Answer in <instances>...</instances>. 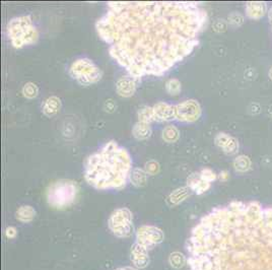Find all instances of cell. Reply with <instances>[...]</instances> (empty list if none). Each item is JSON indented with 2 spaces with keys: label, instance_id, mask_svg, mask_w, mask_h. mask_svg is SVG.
Segmentation results:
<instances>
[{
  "label": "cell",
  "instance_id": "cell-22",
  "mask_svg": "<svg viewBox=\"0 0 272 270\" xmlns=\"http://www.w3.org/2000/svg\"><path fill=\"white\" fill-rule=\"evenodd\" d=\"M169 262L173 268L180 269L185 265V263L187 262V259L185 258V256L183 254L179 252H174L170 255Z\"/></svg>",
  "mask_w": 272,
  "mask_h": 270
},
{
  "label": "cell",
  "instance_id": "cell-28",
  "mask_svg": "<svg viewBox=\"0 0 272 270\" xmlns=\"http://www.w3.org/2000/svg\"><path fill=\"white\" fill-rule=\"evenodd\" d=\"M199 176L200 178L205 181V182H208V183H212V182H214L217 178L216 174L214 173V172L213 170H210L208 168L206 169H203L200 173H199Z\"/></svg>",
  "mask_w": 272,
  "mask_h": 270
},
{
  "label": "cell",
  "instance_id": "cell-31",
  "mask_svg": "<svg viewBox=\"0 0 272 270\" xmlns=\"http://www.w3.org/2000/svg\"><path fill=\"white\" fill-rule=\"evenodd\" d=\"M18 234V231H17V229L15 227H8L6 228L5 230V236L8 238V239H14Z\"/></svg>",
  "mask_w": 272,
  "mask_h": 270
},
{
  "label": "cell",
  "instance_id": "cell-18",
  "mask_svg": "<svg viewBox=\"0 0 272 270\" xmlns=\"http://www.w3.org/2000/svg\"><path fill=\"white\" fill-rule=\"evenodd\" d=\"M191 192H192V190L188 186L183 187V188H178L170 194L169 198H168V202L171 205H178L181 202H183L185 199H187L191 195Z\"/></svg>",
  "mask_w": 272,
  "mask_h": 270
},
{
  "label": "cell",
  "instance_id": "cell-14",
  "mask_svg": "<svg viewBox=\"0 0 272 270\" xmlns=\"http://www.w3.org/2000/svg\"><path fill=\"white\" fill-rule=\"evenodd\" d=\"M187 186L197 195H201L210 188V183L203 181L199 174H193L187 180Z\"/></svg>",
  "mask_w": 272,
  "mask_h": 270
},
{
  "label": "cell",
  "instance_id": "cell-20",
  "mask_svg": "<svg viewBox=\"0 0 272 270\" xmlns=\"http://www.w3.org/2000/svg\"><path fill=\"white\" fill-rule=\"evenodd\" d=\"M146 177H147L146 172L139 168L133 169L130 174V180H131L132 184L137 187L144 185L146 182Z\"/></svg>",
  "mask_w": 272,
  "mask_h": 270
},
{
  "label": "cell",
  "instance_id": "cell-11",
  "mask_svg": "<svg viewBox=\"0 0 272 270\" xmlns=\"http://www.w3.org/2000/svg\"><path fill=\"white\" fill-rule=\"evenodd\" d=\"M154 121H172L176 120L175 106H172L165 102H158L153 107Z\"/></svg>",
  "mask_w": 272,
  "mask_h": 270
},
{
  "label": "cell",
  "instance_id": "cell-29",
  "mask_svg": "<svg viewBox=\"0 0 272 270\" xmlns=\"http://www.w3.org/2000/svg\"><path fill=\"white\" fill-rule=\"evenodd\" d=\"M158 170H159V166L155 161H151V162L146 163V165H145V172L150 175L156 174Z\"/></svg>",
  "mask_w": 272,
  "mask_h": 270
},
{
  "label": "cell",
  "instance_id": "cell-17",
  "mask_svg": "<svg viewBox=\"0 0 272 270\" xmlns=\"http://www.w3.org/2000/svg\"><path fill=\"white\" fill-rule=\"evenodd\" d=\"M36 216V210L31 205H21L18 208L16 217L19 222L22 224L31 223Z\"/></svg>",
  "mask_w": 272,
  "mask_h": 270
},
{
  "label": "cell",
  "instance_id": "cell-16",
  "mask_svg": "<svg viewBox=\"0 0 272 270\" xmlns=\"http://www.w3.org/2000/svg\"><path fill=\"white\" fill-rule=\"evenodd\" d=\"M60 108L61 101L59 97L55 96H49L43 104V113L48 117H52L59 112Z\"/></svg>",
  "mask_w": 272,
  "mask_h": 270
},
{
  "label": "cell",
  "instance_id": "cell-19",
  "mask_svg": "<svg viewBox=\"0 0 272 270\" xmlns=\"http://www.w3.org/2000/svg\"><path fill=\"white\" fill-rule=\"evenodd\" d=\"M251 159L247 155H239L233 159V169L239 173H246L251 169Z\"/></svg>",
  "mask_w": 272,
  "mask_h": 270
},
{
  "label": "cell",
  "instance_id": "cell-1",
  "mask_svg": "<svg viewBox=\"0 0 272 270\" xmlns=\"http://www.w3.org/2000/svg\"><path fill=\"white\" fill-rule=\"evenodd\" d=\"M206 12L193 2H113L96 29L134 79L159 77L198 45Z\"/></svg>",
  "mask_w": 272,
  "mask_h": 270
},
{
  "label": "cell",
  "instance_id": "cell-24",
  "mask_svg": "<svg viewBox=\"0 0 272 270\" xmlns=\"http://www.w3.org/2000/svg\"><path fill=\"white\" fill-rule=\"evenodd\" d=\"M138 121L150 123L154 121L153 118V107H142L138 110Z\"/></svg>",
  "mask_w": 272,
  "mask_h": 270
},
{
  "label": "cell",
  "instance_id": "cell-30",
  "mask_svg": "<svg viewBox=\"0 0 272 270\" xmlns=\"http://www.w3.org/2000/svg\"><path fill=\"white\" fill-rule=\"evenodd\" d=\"M229 19L230 22L234 24V26H241L244 21V17L241 14H239V12H233V14L230 16Z\"/></svg>",
  "mask_w": 272,
  "mask_h": 270
},
{
  "label": "cell",
  "instance_id": "cell-33",
  "mask_svg": "<svg viewBox=\"0 0 272 270\" xmlns=\"http://www.w3.org/2000/svg\"><path fill=\"white\" fill-rule=\"evenodd\" d=\"M116 270H139L138 268H134V267H131V266H124V267H120V268H117Z\"/></svg>",
  "mask_w": 272,
  "mask_h": 270
},
{
  "label": "cell",
  "instance_id": "cell-35",
  "mask_svg": "<svg viewBox=\"0 0 272 270\" xmlns=\"http://www.w3.org/2000/svg\"><path fill=\"white\" fill-rule=\"evenodd\" d=\"M268 75H269V77H270V79L272 80V67L269 69V72H268Z\"/></svg>",
  "mask_w": 272,
  "mask_h": 270
},
{
  "label": "cell",
  "instance_id": "cell-26",
  "mask_svg": "<svg viewBox=\"0 0 272 270\" xmlns=\"http://www.w3.org/2000/svg\"><path fill=\"white\" fill-rule=\"evenodd\" d=\"M225 154H237L239 151V141L237 138L232 137V139L230 140V142L222 149Z\"/></svg>",
  "mask_w": 272,
  "mask_h": 270
},
{
  "label": "cell",
  "instance_id": "cell-23",
  "mask_svg": "<svg viewBox=\"0 0 272 270\" xmlns=\"http://www.w3.org/2000/svg\"><path fill=\"white\" fill-rule=\"evenodd\" d=\"M21 93H22L24 97L32 100V99H35V97L38 96L39 88H38V85L35 84L34 82H28L22 87Z\"/></svg>",
  "mask_w": 272,
  "mask_h": 270
},
{
  "label": "cell",
  "instance_id": "cell-5",
  "mask_svg": "<svg viewBox=\"0 0 272 270\" xmlns=\"http://www.w3.org/2000/svg\"><path fill=\"white\" fill-rule=\"evenodd\" d=\"M6 32L12 46L17 49L34 44L39 38L38 31L34 27L30 16L12 19L7 24Z\"/></svg>",
  "mask_w": 272,
  "mask_h": 270
},
{
  "label": "cell",
  "instance_id": "cell-34",
  "mask_svg": "<svg viewBox=\"0 0 272 270\" xmlns=\"http://www.w3.org/2000/svg\"><path fill=\"white\" fill-rule=\"evenodd\" d=\"M268 18H269V20L272 22V6L268 10Z\"/></svg>",
  "mask_w": 272,
  "mask_h": 270
},
{
  "label": "cell",
  "instance_id": "cell-21",
  "mask_svg": "<svg viewBox=\"0 0 272 270\" xmlns=\"http://www.w3.org/2000/svg\"><path fill=\"white\" fill-rule=\"evenodd\" d=\"M179 130L176 126L174 125H168L164 130H163V139L166 142H176L179 139Z\"/></svg>",
  "mask_w": 272,
  "mask_h": 270
},
{
  "label": "cell",
  "instance_id": "cell-3",
  "mask_svg": "<svg viewBox=\"0 0 272 270\" xmlns=\"http://www.w3.org/2000/svg\"><path fill=\"white\" fill-rule=\"evenodd\" d=\"M131 167L129 153L111 140L85 159L84 179L97 190H120L126 186Z\"/></svg>",
  "mask_w": 272,
  "mask_h": 270
},
{
  "label": "cell",
  "instance_id": "cell-2",
  "mask_svg": "<svg viewBox=\"0 0 272 270\" xmlns=\"http://www.w3.org/2000/svg\"><path fill=\"white\" fill-rule=\"evenodd\" d=\"M191 270H272V207L233 201L205 214L186 243Z\"/></svg>",
  "mask_w": 272,
  "mask_h": 270
},
{
  "label": "cell",
  "instance_id": "cell-7",
  "mask_svg": "<svg viewBox=\"0 0 272 270\" xmlns=\"http://www.w3.org/2000/svg\"><path fill=\"white\" fill-rule=\"evenodd\" d=\"M108 226L114 236L120 239L129 238L133 232L132 212L126 207L118 208L110 215Z\"/></svg>",
  "mask_w": 272,
  "mask_h": 270
},
{
  "label": "cell",
  "instance_id": "cell-12",
  "mask_svg": "<svg viewBox=\"0 0 272 270\" xmlns=\"http://www.w3.org/2000/svg\"><path fill=\"white\" fill-rule=\"evenodd\" d=\"M133 77H125L118 79L116 83L117 93L123 97L132 96L136 91V83Z\"/></svg>",
  "mask_w": 272,
  "mask_h": 270
},
{
  "label": "cell",
  "instance_id": "cell-10",
  "mask_svg": "<svg viewBox=\"0 0 272 270\" xmlns=\"http://www.w3.org/2000/svg\"><path fill=\"white\" fill-rule=\"evenodd\" d=\"M148 250L150 249L142 246V245L136 242L134 243L130 252V259L136 268L138 269L145 268L148 265V263H150Z\"/></svg>",
  "mask_w": 272,
  "mask_h": 270
},
{
  "label": "cell",
  "instance_id": "cell-15",
  "mask_svg": "<svg viewBox=\"0 0 272 270\" xmlns=\"http://www.w3.org/2000/svg\"><path fill=\"white\" fill-rule=\"evenodd\" d=\"M152 133H153V130H152L151 124L145 123V122L138 121L132 128L133 136L138 140H145L147 138H150Z\"/></svg>",
  "mask_w": 272,
  "mask_h": 270
},
{
  "label": "cell",
  "instance_id": "cell-8",
  "mask_svg": "<svg viewBox=\"0 0 272 270\" xmlns=\"http://www.w3.org/2000/svg\"><path fill=\"white\" fill-rule=\"evenodd\" d=\"M165 239L163 231L154 226H142L136 231V243L151 249Z\"/></svg>",
  "mask_w": 272,
  "mask_h": 270
},
{
  "label": "cell",
  "instance_id": "cell-36",
  "mask_svg": "<svg viewBox=\"0 0 272 270\" xmlns=\"http://www.w3.org/2000/svg\"><path fill=\"white\" fill-rule=\"evenodd\" d=\"M271 116H272V112H271Z\"/></svg>",
  "mask_w": 272,
  "mask_h": 270
},
{
  "label": "cell",
  "instance_id": "cell-6",
  "mask_svg": "<svg viewBox=\"0 0 272 270\" xmlns=\"http://www.w3.org/2000/svg\"><path fill=\"white\" fill-rule=\"evenodd\" d=\"M69 73L72 78L81 85H90L102 78V70L89 58H80L74 61Z\"/></svg>",
  "mask_w": 272,
  "mask_h": 270
},
{
  "label": "cell",
  "instance_id": "cell-9",
  "mask_svg": "<svg viewBox=\"0 0 272 270\" xmlns=\"http://www.w3.org/2000/svg\"><path fill=\"white\" fill-rule=\"evenodd\" d=\"M201 106L195 100H186L175 106L176 120L182 122H195L201 117Z\"/></svg>",
  "mask_w": 272,
  "mask_h": 270
},
{
  "label": "cell",
  "instance_id": "cell-25",
  "mask_svg": "<svg viewBox=\"0 0 272 270\" xmlns=\"http://www.w3.org/2000/svg\"><path fill=\"white\" fill-rule=\"evenodd\" d=\"M166 90L172 96L178 95L181 92V82H180V80H178L177 78L169 79L166 83Z\"/></svg>",
  "mask_w": 272,
  "mask_h": 270
},
{
  "label": "cell",
  "instance_id": "cell-4",
  "mask_svg": "<svg viewBox=\"0 0 272 270\" xmlns=\"http://www.w3.org/2000/svg\"><path fill=\"white\" fill-rule=\"evenodd\" d=\"M78 191V184L72 180L55 181L47 189V202L56 210H64L76 202Z\"/></svg>",
  "mask_w": 272,
  "mask_h": 270
},
{
  "label": "cell",
  "instance_id": "cell-32",
  "mask_svg": "<svg viewBox=\"0 0 272 270\" xmlns=\"http://www.w3.org/2000/svg\"><path fill=\"white\" fill-rule=\"evenodd\" d=\"M219 178H220L221 181H227L229 179V173L227 171L221 172V173L219 174Z\"/></svg>",
  "mask_w": 272,
  "mask_h": 270
},
{
  "label": "cell",
  "instance_id": "cell-27",
  "mask_svg": "<svg viewBox=\"0 0 272 270\" xmlns=\"http://www.w3.org/2000/svg\"><path fill=\"white\" fill-rule=\"evenodd\" d=\"M232 137H233V136H231V135H229V134H227V133L220 132V133H218V134L216 135V136H215L214 142H215V144H216L218 147H220V149L222 150V149H224V147L230 142V140L232 139Z\"/></svg>",
  "mask_w": 272,
  "mask_h": 270
},
{
  "label": "cell",
  "instance_id": "cell-13",
  "mask_svg": "<svg viewBox=\"0 0 272 270\" xmlns=\"http://www.w3.org/2000/svg\"><path fill=\"white\" fill-rule=\"evenodd\" d=\"M267 11V4L264 2H249L246 4V16L251 19H260Z\"/></svg>",
  "mask_w": 272,
  "mask_h": 270
}]
</instances>
